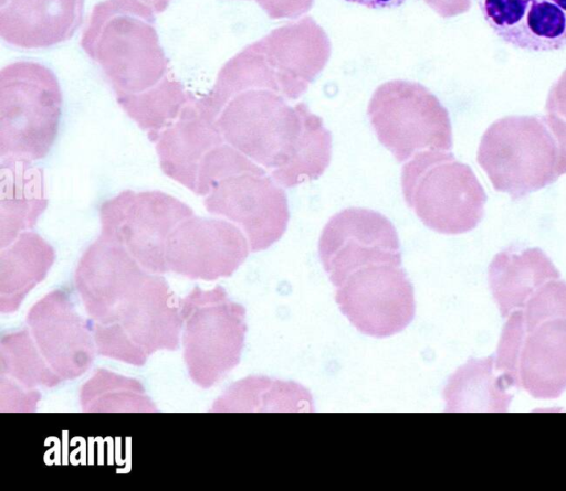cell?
Returning a JSON list of instances; mask_svg holds the SVG:
<instances>
[{"mask_svg": "<svg viewBox=\"0 0 566 491\" xmlns=\"http://www.w3.org/2000/svg\"><path fill=\"white\" fill-rule=\"evenodd\" d=\"M266 86H250L219 106L223 140L263 167L283 188L318 179L331 162L332 135L304 104L290 108Z\"/></svg>", "mask_w": 566, "mask_h": 491, "instance_id": "obj_1", "label": "cell"}, {"mask_svg": "<svg viewBox=\"0 0 566 491\" xmlns=\"http://www.w3.org/2000/svg\"><path fill=\"white\" fill-rule=\"evenodd\" d=\"M496 367L537 399L566 391V281L544 284L503 325Z\"/></svg>", "mask_w": 566, "mask_h": 491, "instance_id": "obj_2", "label": "cell"}, {"mask_svg": "<svg viewBox=\"0 0 566 491\" xmlns=\"http://www.w3.org/2000/svg\"><path fill=\"white\" fill-rule=\"evenodd\" d=\"M81 46L98 65L115 95L145 92L169 74L155 28V11L140 0L97 3Z\"/></svg>", "mask_w": 566, "mask_h": 491, "instance_id": "obj_3", "label": "cell"}, {"mask_svg": "<svg viewBox=\"0 0 566 491\" xmlns=\"http://www.w3.org/2000/svg\"><path fill=\"white\" fill-rule=\"evenodd\" d=\"M476 160L495 191L524 198L566 174V125L547 114L500 118L481 137Z\"/></svg>", "mask_w": 566, "mask_h": 491, "instance_id": "obj_4", "label": "cell"}, {"mask_svg": "<svg viewBox=\"0 0 566 491\" xmlns=\"http://www.w3.org/2000/svg\"><path fill=\"white\" fill-rule=\"evenodd\" d=\"M409 209L429 228L447 235L472 231L484 214L486 194L471 167L451 151L417 152L401 168Z\"/></svg>", "mask_w": 566, "mask_h": 491, "instance_id": "obj_5", "label": "cell"}, {"mask_svg": "<svg viewBox=\"0 0 566 491\" xmlns=\"http://www.w3.org/2000/svg\"><path fill=\"white\" fill-rule=\"evenodd\" d=\"M62 92L55 74L33 61L0 71V159L44 158L59 131Z\"/></svg>", "mask_w": 566, "mask_h": 491, "instance_id": "obj_6", "label": "cell"}, {"mask_svg": "<svg viewBox=\"0 0 566 491\" xmlns=\"http://www.w3.org/2000/svg\"><path fill=\"white\" fill-rule=\"evenodd\" d=\"M185 361L193 382L210 387L240 361L244 343L245 309L226 290L196 287L180 301Z\"/></svg>", "mask_w": 566, "mask_h": 491, "instance_id": "obj_7", "label": "cell"}, {"mask_svg": "<svg viewBox=\"0 0 566 491\" xmlns=\"http://www.w3.org/2000/svg\"><path fill=\"white\" fill-rule=\"evenodd\" d=\"M368 115L378 140L398 162L423 150L452 149L447 109L419 84L395 81L379 86Z\"/></svg>", "mask_w": 566, "mask_h": 491, "instance_id": "obj_8", "label": "cell"}, {"mask_svg": "<svg viewBox=\"0 0 566 491\" xmlns=\"http://www.w3.org/2000/svg\"><path fill=\"white\" fill-rule=\"evenodd\" d=\"M192 209L161 191L125 190L99 206L101 232L119 241L148 271H167L166 247L169 235Z\"/></svg>", "mask_w": 566, "mask_h": 491, "instance_id": "obj_9", "label": "cell"}, {"mask_svg": "<svg viewBox=\"0 0 566 491\" xmlns=\"http://www.w3.org/2000/svg\"><path fill=\"white\" fill-rule=\"evenodd\" d=\"M203 204L209 213L238 225L251 252L264 250L277 242L290 220L283 186L258 163L218 181Z\"/></svg>", "mask_w": 566, "mask_h": 491, "instance_id": "obj_10", "label": "cell"}, {"mask_svg": "<svg viewBox=\"0 0 566 491\" xmlns=\"http://www.w3.org/2000/svg\"><path fill=\"white\" fill-rule=\"evenodd\" d=\"M335 300L361 333L386 338L402 331L413 319V287L401 266L374 264L352 273L336 288Z\"/></svg>", "mask_w": 566, "mask_h": 491, "instance_id": "obj_11", "label": "cell"}, {"mask_svg": "<svg viewBox=\"0 0 566 491\" xmlns=\"http://www.w3.org/2000/svg\"><path fill=\"white\" fill-rule=\"evenodd\" d=\"M324 270L337 288L355 270L374 264L401 266L397 231L384 214L347 207L325 224L318 241Z\"/></svg>", "mask_w": 566, "mask_h": 491, "instance_id": "obj_12", "label": "cell"}, {"mask_svg": "<svg viewBox=\"0 0 566 491\" xmlns=\"http://www.w3.org/2000/svg\"><path fill=\"white\" fill-rule=\"evenodd\" d=\"M250 250L244 232L234 223L226 218L191 215L169 235L167 271L208 281L229 277Z\"/></svg>", "mask_w": 566, "mask_h": 491, "instance_id": "obj_13", "label": "cell"}, {"mask_svg": "<svg viewBox=\"0 0 566 491\" xmlns=\"http://www.w3.org/2000/svg\"><path fill=\"white\" fill-rule=\"evenodd\" d=\"M149 274L119 241L99 233L83 253L74 278L87 313L104 323Z\"/></svg>", "mask_w": 566, "mask_h": 491, "instance_id": "obj_14", "label": "cell"}, {"mask_svg": "<svg viewBox=\"0 0 566 491\" xmlns=\"http://www.w3.org/2000/svg\"><path fill=\"white\" fill-rule=\"evenodd\" d=\"M27 322L41 355L57 376L74 378L90 367L94 356L90 330L66 291L56 289L40 299Z\"/></svg>", "mask_w": 566, "mask_h": 491, "instance_id": "obj_15", "label": "cell"}, {"mask_svg": "<svg viewBox=\"0 0 566 491\" xmlns=\"http://www.w3.org/2000/svg\"><path fill=\"white\" fill-rule=\"evenodd\" d=\"M503 42L525 51L566 49V0H475Z\"/></svg>", "mask_w": 566, "mask_h": 491, "instance_id": "obj_16", "label": "cell"}, {"mask_svg": "<svg viewBox=\"0 0 566 491\" xmlns=\"http://www.w3.org/2000/svg\"><path fill=\"white\" fill-rule=\"evenodd\" d=\"M84 0H2L0 35L21 49H46L73 36Z\"/></svg>", "mask_w": 566, "mask_h": 491, "instance_id": "obj_17", "label": "cell"}, {"mask_svg": "<svg viewBox=\"0 0 566 491\" xmlns=\"http://www.w3.org/2000/svg\"><path fill=\"white\" fill-rule=\"evenodd\" d=\"M189 102L176 120L161 130L154 143L164 174L195 193L199 167L205 156L226 142L216 126L197 103Z\"/></svg>", "mask_w": 566, "mask_h": 491, "instance_id": "obj_18", "label": "cell"}, {"mask_svg": "<svg viewBox=\"0 0 566 491\" xmlns=\"http://www.w3.org/2000/svg\"><path fill=\"white\" fill-rule=\"evenodd\" d=\"M560 273L538 247L510 246L497 253L488 269L491 293L503 318L520 308Z\"/></svg>", "mask_w": 566, "mask_h": 491, "instance_id": "obj_19", "label": "cell"}, {"mask_svg": "<svg viewBox=\"0 0 566 491\" xmlns=\"http://www.w3.org/2000/svg\"><path fill=\"white\" fill-rule=\"evenodd\" d=\"M48 206L43 170L27 159H1L0 247L33 228Z\"/></svg>", "mask_w": 566, "mask_h": 491, "instance_id": "obj_20", "label": "cell"}, {"mask_svg": "<svg viewBox=\"0 0 566 491\" xmlns=\"http://www.w3.org/2000/svg\"><path fill=\"white\" fill-rule=\"evenodd\" d=\"M514 387L495 364L494 355L470 359L448 380L443 389L447 412H506Z\"/></svg>", "mask_w": 566, "mask_h": 491, "instance_id": "obj_21", "label": "cell"}, {"mask_svg": "<svg viewBox=\"0 0 566 491\" xmlns=\"http://www.w3.org/2000/svg\"><path fill=\"white\" fill-rule=\"evenodd\" d=\"M55 259L54 248L38 233L22 232L0 253V307L19 308L29 291L42 281Z\"/></svg>", "mask_w": 566, "mask_h": 491, "instance_id": "obj_22", "label": "cell"}, {"mask_svg": "<svg viewBox=\"0 0 566 491\" xmlns=\"http://www.w3.org/2000/svg\"><path fill=\"white\" fill-rule=\"evenodd\" d=\"M313 405L312 395L300 384L250 376L229 387L214 406L231 412H312Z\"/></svg>", "mask_w": 566, "mask_h": 491, "instance_id": "obj_23", "label": "cell"}, {"mask_svg": "<svg viewBox=\"0 0 566 491\" xmlns=\"http://www.w3.org/2000/svg\"><path fill=\"white\" fill-rule=\"evenodd\" d=\"M195 96L174 76L167 74L154 87L138 94L116 95L123 110L147 132L151 142L171 125Z\"/></svg>", "mask_w": 566, "mask_h": 491, "instance_id": "obj_24", "label": "cell"}, {"mask_svg": "<svg viewBox=\"0 0 566 491\" xmlns=\"http://www.w3.org/2000/svg\"><path fill=\"white\" fill-rule=\"evenodd\" d=\"M40 354L28 333L8 337L2 340V373L7 372L27 386H54L61 377L48 367L45 359Z\"/></svg>", "mask_w": 566, "mask_h": 491, "instance_id": "obj_25", "label": "cell"}, {"mask_svg": "<svg viewBox=\"0 0 566 491\" xmlns=\"http://www.w3.org/2000/svg\"><path fill=\"white\" fill-rule=\"evenodd\" d=\"M255 162L227 142L213 147L203 158L195 193L206 196L214 184L233 173L250 169Z\"/></svg>", "mask_w": 566, "mask_h": 491, "instance_id": "obj_26", "label": "cell"}, {"mask_svg": "<svg viewBox=\"0 0 566 491\" xmlns=\"http://www.w3.org/2000/svg\"><path fill=\"white\" fill-rule=\"evenodd\" d=\"M545 114L559 119L566 125V70L548 92Z\"/></svg>", "mask_w": 566, "mask_h": 491, "instance_id": "obj_27", "label": "cell"}, {"mask_svg": "<svg viewBox=\"0 0 566 491\" xmlns=\"http://www.w3.org/2000/svg\"><path fill=\"white\" fill-rule=\"evenodd\" d=\"M369 9H391L405 4L408 0H345Z\"/></svg>", "mask_w": 566, "mask_h": 491, "instance_id": "obj_28", "label": "cell"}, {"mask_svg": "<svg viewBox=\"0 0 566 491\" xmlns=\"http://www.w3.org/2000/svg\"><path fill=\"white\" fill-rule=\"evenodd\" d=\"M144 3L148 4L155 13L163 12L169 4L171 0H140Z\"/></svg>", "mask_w": 566, "mask_h": 491, "instance_id": "obj_29", "label": "cell"}]
</instances>
